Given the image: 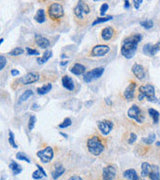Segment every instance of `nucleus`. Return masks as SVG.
<instances>
[{
	"label": "nucleus",
	"mask_w": 160,
	"mask_h": 180,
	"mask_svg": "<svg viewBox=\"0 0 160 180\" xmlns=\"http://www.w3.org/2000/svg\"><path fill=\"white\" fill-rule=\"evenodd\" d=\"M135 89H136V83L135 82H130L128 84V86L126 87V89L123 92V96L126 100L130 101L135 96Z\"/></svg>",
	"instance_id": "nucleus-14"
},
{
	"label": "nucleus",
	"mask_w": 160,
	"mask_h": 180,
	"mask_svg": "<svg viewBox=\"0 0 160 180\" xmlns=\"http://www.w3.org/2000/svg\"><path fill=\"white\" fill-rule=\"evenodd\" d=\"M155 140H156V135L154 134V133H150V134L148 135L147 137L142 138V141H143V142H144L145 144H148V145L152 144Z\"/></svg>",
	"instance_id": "nucleus-30"
},
{
	"label": "nucleus",
	"mask_w": 160,
	"mask_h": 180,
	"mask_svg": "<svg viewBox=\"0 0 160 180\" xmlns=\"http://www.w3.org/2000/svg\"><path fill=\"white\" fill-rule=\"evenodd\" d=\"M113 19V16L109 15V16H104V17H99V18H96L94 21L92 22V26H95L96 24H99V23H103V22H107L109 20H112Z\"/></svg>",
	"instance_id": "nucleus-28"
},
{
	"label": "nucleus",
	"mask_w": 160,
	"mask_h": 180,
	"mask_svg": "<svg viewBox=\"0 0 160 180\" xmlns=\"http://www.w3.org/2000/svg\"><path fill=\"white\" fill-rule=\"evenodd\" d=\"M43 177H45V176H44L39 170H35L34 172L32 173V178L35 179V180H41Z\"/></svg>",
	"instance_id": "nucleus-38"
},
{
	"label": "nucleus",
	"mask_w": 160,
	"mask_h": 180,
	"mask_svg": "<svg viewBox=\"0 0 160 180\" xmlns=\"http://www.w3.org/2000/svg\"><path fill=\"white\" fill-rule=\"evenodd\" d=\"M156 145H157V146H160V142H157V143H156Z\"/></svg>",
	"instance_id": "nucleus-54"
},
{
	"label": "nucleus",
	"mask_w": 160,
	"mask_h": 180,
	"mask_svg": "<svg viewBox=\"0 0 160 180\" xmlns=\"http://www.w3.org/2000/svg\"><path fill=\"white\" fill-rule=\"evenodd\" d=\"M89 13H90V7L84 1H78L77 5L74 7V15L79 20H84Z\"/></svg>",
	"instance_id": "nucleus-5"
},
{
	"label": "nucleus",
	"mask_w": 160,
	"mask_h": 180,
	"mask_svg": "<svg viewBox=\"0 0 160 180\" xmlns=\"http://www.w3.org/2000/svg\"><path fill=\"white\" fill-rule=\"evenodd\" d=\"M116 167L114 165H108L104 167L102 172V179L103 180H114L116 177Z\"/></svg>",
	"instance_id": "nucleus-11"
},
{
	"label": "nucleus",
	"mask_w": 160,
	"mask_h": 180,
	"mask_svg": "<svg viewBox=\"0 0 160 180\" xmlns=\"http://www.w3.org/2000/svg\"><path fill=\"white\" fill-rule=\"evenodd\" d=\"M68 180H83V179H82V177H80L79 175H72L71 177H69Z\"/></svg>",
	"instance_id": "nucleus-45"
},
{
	"label": "nucleus",
	"mask_w": 160,
	"mask_h": 180,
	"mask_svg": "<svg viewBox=\"0 0 160 180\" xmlns=\"http://www.w3.org/2000/svg\"><path fill=\"white\" fill-rule=\"evenodd\" d=\"M140 25H141L142 27H144L145 29H150L153 27L154 23H153L152 20H150V19H146V20L140 21Z\"/></svg>",
	"instance_id": "nucleus-31"
},
{
	"label": "nucleus",
	"mask_w": 160,
	"mask_h": 180,
	"mask_svg": "<svg viewBox=\"0 0 160 180\" xmlns=\"http://www.w3.org/2000/svg\"><path fill=\"white\" fill-rule=\"evenodd\" d=\"M6 63H7V60H6V58H5V56L1 55V56H0V70L4 69Z\"/></svg>",
	"instance_id": "nucleus-40"
},
{
	"label": "nucleus",
	"mask_w": 160,
	"mask_h": 180,
	"mask_svg": "<svg viewBox=\"0 0 160 180\" xmlns=\"http://www.w3.org/2000/svg\"><path fill=\"white\" fill-rule=\"evenodd\" d=\"M33 95V91L32 90H26L25 92H24L23 94L21 95L20 96V98H19V101H18V103H22L23 101H26L27 99H28L29 97H31Z\"/></svg>",
	"instance_id": "nucleus-29"
},
{
	"label": "nucleus",
	"mask_w": 160,
	"mask_h": 180,
	"mask_svg": "<svg viewBox=\"0 0 160 180\" xmlns=\"http://www.w3.org/2000/svg\"><path fill=\"white\" fill-rule=\"evenodd\" d=\"M148 177L150 180H160V170L158 166L152 165V169H151V172Z\"/></svg>",
	"instance_id": "nucleus-22"
},
{
	"label": "nucleus",
	"mask_w": 160,
	"mask_h": 180,
	"mask_svg": "<svg viewBox=\"0 0 160 180\" xmlns=\"http://www.w3.org/2000/svg\"><path fill=\"white\" fill-rule=\"evenodd\" d=\"M67 63H68L67 61H61L60 62V65H61V66H65V65H67Z\"/></svg>",
	"instance_id": "nucleus-50"
},
{
	"label": "nucleus",
	"mask_w": 160,
	"mask_h": 180,
	"mask_svg": "<svg viewBox=\"0 0 160 180\" xmlns=\"http://www.w3.org/2000/svg\"><path fill=\"white\" fill-rule=\"evenodd\" d=\"M141 3H143L142 0H138V1H134V7L136 8V9H139V6H140V4H141Z\"/></svg>",
	"instance_id": "nucleus-46"
},
{
	"label": "nucleus",
	"mask_w": 160,
	"mask_h": 180,
	"mask_svg": "<svg viewBox=\"0 0 160 180\" xmlns=\"http://www.w3.org/2000/svg\"><path fill=\"white\" fill-rule=\"evenodd\" d=\"M16 158L19 159V160H22V161H25L27 163H30V159L27 157V155L25 153H23V152H18V153L16 154Z\"/></svg>",
	"instance_id": "nucleus-34"
},
{
	"label": "nucleus",
	"mask_w": 160,
	"mask_h": 180,
	"mask_svg": "<svg viewBox=\"0 0 160 180\" xmlns=\"http://www.w3.org/2000/svg\"><path fill=\"white\" fill-rule=\"evenodd\" d=\"M129 6H130V3H129V1H127V0H126V1H124V7L127 9V8H129Z\"/></svg>",
	"instance_id": "nucleus-48"
},
{
	"label": "nucleus",
	"mask_w": 160,
	"mask_h": 180,
	"mask_svg": "<svg viewBox=\"0 0 160 180\" xmlns=\"http://www.w3.org/2000/svg\"><path fill=\"white\" fill-rule=\"evenodd\" d=\"M62 81V86L64 87L66 90L68 91H73L74 88H75V84H74L73 79L68 75H64L61 79Z\"/></svg>",
	"instance_id": "nucleus-18"
},
{
	"label": "nucleus",
	"mask_w": 160,
	"mask_h": 180,
	"mask_svg": "<svg viewBox=\"0 0 160 180\" xmlns=\"http://www.w3.org/2000/svg\"><path fill=\"white\" fill-rule=\"evenodd\" d=\"M69 70L74 75H84L86 73V67L81 63H75Z\"/></svg>",
	"instance_id": "nucleus-19"
},
{
	"label": "nucleus",
	"mask_w": 160,
	"mask_h": 180,
	"mask_svg": "<svg viewBox=\"0 0 160 180\" xmlns=\"http://www.w3.org/2000/svg\"><path fill=\"white\" fill-rule=\"evenodd\" d=\"M108 8H109V6H108V4L107 3H103L101 5V7H100V14H101V16H103L105 13L107 12V10H108Z\"/></svg>",
	"instance_id": "nucleus-42"
},
{
	"label": "nucleus",
	"mask_w": 160,
	"mask_h": 180,
	"mask_svg": "<svg viewBox=\"0 0 160 180\" xmlns=\"http://www.w3.org/2000/svg\"><path fill=\"white\" fill-rule=\"evenodd\" d=\"M86 145L88 151L94 156H99L105 149V145H104L102 138L97 135H93L88 138Z\"/></svg>",
	"instance_id": "nucleus-2"
},
{
	"label": "nucleus",
	"mask_w": 160,
	"mask_h": 180,
	"mask_svg": "<svg viewBox=\"0 0 160 180\" xmlns=\"http://www.w3.org/2000/svg\"><path fill=\"white\" fill-rule=\"evenodd\" d=\"M132 73L134 74V76L139 80H143L146 77V72L144 67L142 66L141 64L135 63L133 66H132Z\"/></svg>",
	"instance_id": "nucleus-13"
},
{
	"label": "nucleus",
	"mask_w": 160,
	"mask_h": 180,
	"mask_svg": "<svg viewBox=\"0 0 160 180\" xmlns=\"http://www.w3.org/2000/svg\"><path fill=\"white\" fill-rule=\"evenodd\" d=\"M9 168L12 170V172L14 175H17V174L22 172V167L15 161H11V163L9 164Z\"/></svg>",
	"instance_id": "nucleus-25"
},
{
	"label": "nucleus",
	"mask_w": 160,
	"mask_h": 180,
	"mask_svg": "<svg viewBox=\"0 0 160 180\" xmlns=\"http://www.w3.org/2000/svg\"><path fill=\"white\" fill-rule=\"evenodd\" d=\"M36 166H37L38 170H39V171H40V172H41V173H42V174H43V175H44V176H45V177H46V176H47V173H46V172H45V170H44V169H43L42 167H41V166H40L39 164H36Z\"/></svg>",
	"instance_id": "nucleus-44"
},
{
	"label": "nucleus",
	"mask_w": 160,
	"mask_h": 180,
	"mask_svg": "<svg viewBox=\"0 0 160 180\" xmlns=\"http://www.w3.org/2000/svg\"><path fill=\"white\" fill-rule=\"evenodd\" d=\"M34 20L36 21L37 23H44L46 20V16H45V11L43 9H39L37 11V13L34 16Z\"/></svg>",
	"instance_id": "nucleus-24"
},
{
	"label": "nucleus",
	"mask_w": 160,
	"mask_h": 180,
	"mask_svg": "<svg viewBox=\"0 0 160 180\" xmlns=\"http://www.w3.org/2000/svg\"><path fill=\"white\" fill-rule=\"evenodd\" d=\"M39 108V106H38L36 103H34V104H32V106H31V109H34V110H36V109H38Z\"/></svg>",
	"instance_id": "nucleus-49"
},
{
	"label": "nucleus",
	"mask_w": 160,
	"mask_h": 180,
	"mask_svg": "<svg viewBox=\"0 0 160 180\" xmlns=\"http://www.w3.org/2000/svg\"><path fill=\"white\" fill-rule=\"evenodd\" d=\"M8 140H9V143L10 145L13 147V148L17 149L18 148V145L16 144L15 142V139H14V134H13L12 131H9V138H8Z\"/></svg>",
	"instance_id": "nucleus-35"
},
{
	"label": "nucleus",
	"mask_w": 160,
	"mask_h": 180,
	"mask_svg": "<svg viewBox=\"0 0 160 180\" xmlns=\"http://www.w3.org/2000/svg\"><path fill=\"white\" fill-rule=\"evenodd\" d=\"M157 103H158V104H160V98L158 99V101H157Z\"/></svg>",
	"instance_id": "nucleus-55"
},
{
	"label": "nucleus",
	"mask_w": 160,
	"mask_h": 180,
	"mask_svg": "<svg viewBox=\"0 0 160 180\" xmlns=\"http://www.w3.org/2000/svg\"><path fill=\"white\" fill-rule=\"evenodd\" d=\"M148 113H149V115L151 116V118L153 119V122L154 124H157L159 121V118H160V114L157 110H155V109L153 108H149L148 109Z\"/></svg>",
	"instance_id": "nucleus-26"
},
{
	"label": "nucleus",
	"mask_w": 160,
	"mask_h": 180,
	"mask_svg": "<svg viewBox=\"0 0 160 180\" xmlns=\"http://www.w3.org/2000/svg\"><path fill=\"white\" fill-rule=\"evenodd\" d=\"M51 89H52V85L50 83H48V84L43 85L42 87H40V88H38L37 89V93L39 95H45V94H47Z\"/></svg>",
	"instance_id": "nucleus-27"
},
{
	"label": "nucleus",
	"mask_w": 160,
	"mask_h": 180,
	"mask_svg": "<svg viewBox=\"0 0 160 180\" xmlns=\"http://www.w3.org/2000/svg\"><path fill=\"white\" fill-rule=\"evenodd\" d=\"M159 50H160V42H157L156 44H154V45L151 46L150 52H149V56L156 55V54L159 52Z\"/></svg>",
	"instance_id": "nucleus-32"
},
{
	"label": "nucleus",
	"mask_w": 160,
	"mask_h": 180,
	"mask_svg": "<svg viewBox=\"0 0 160 180\" xmlns=\"http://www.w3.org/2000/svg\"><path fill=\"white\" fill-rule=\"evenodd\" d=\"M106 102H107V103H108V104H110V101H109V98H107V99H106Z\"/></svg>",
	"instance_id": "nucleus-53"
},
{
	"label": "nucleus",
	"mask_w": 160,
	"mask_h": 180,
	"mask_svg": "<svg viewBox=\"0 0 160 180\" xmlns=\"http://www.w3.org/2000/svg\"><path fill=\"white\" fill-rule=\"evenodd\" d=\"M64 172H65V168L63 167L62 164H60V163H57V164L54 165L53 169H52L51 176H52V178H53V180H57L60 176L64 174Z\"/></svg>",
	"instance_id": "nucleus-17"
},
{
	"label": "nucleus",
	"mask_w": 160,
	"mask_h": 180,
	"mask_svg": "<svg viewBox=\"0 0 160 180\" xmlns=\"http://www.w3.org/2000/svg\"><path fill=\"white\" fill-rule=\"evenodd\" d=\"M23 53H24V49L23 48L16 47L14 49H12V50H11L8 54L11 55V56H18V55H21V54H23Z\"/></svg>",
	"instance_id": "nucleus-33"
},
{
	"label": "nucleus",
	"mask_w": 160,
	"mask_h": 180,
	"mask_svg": "<svg viewBox=\"0 0 160 180\" xmlns=\"http://www.w3.org/2000/svg\"><path fill=\"white\" fill-rule=\"evenodd\" d=\"M60 134H61L63 137H65V138H68V136H67V134H65V133H63V132H60Z\"/></svg>",
	"instance_id": "nucleus-51"
},
{
	"label": "nucleus",
	"mask_w": 160,
	"mask_h": 180,
	"mask_svg": "<svg viewBox=\"0 0 160 180\" xmlns=\"http://www.w3.org/2000/svg\"><path fill=\"white\" fill-rule=\"evenodd\" d=\"M152 169V165L149 164L148 162H143L141 165V176L142 177H148Z\"/></svg>",
	"instance_id": "nucleus-21"
},
{
	"label": "nucleus",
	"mask_w": 160,
	"mask_h": 180,
	"mask_svg": "<svg viewBox=\"0 0 160 180\" xmlns=\"http://www.w3.org/2000/svg\"><path fill=\"white\" fill-rule=\"evenodd\" d=\"M110 51V47L106 44H99L93 46L91 49V56L93 57H102L105 56Z\"/></svg>",
	"instance_id": "nucleus-10"
},
{
	"label": "nucleus",
	"mask_w": 160,
	"mask_h": 180,
	"mask_svg": "<svg viewBox=\"0 0 160 180\" xmlns=\"http://www.w3.org/2000/svg\"><path fill=\"white\" fill-rule=\"evenodd\" d=\"M137 140V135L135 134V133L131 132L130 134H129V139H128V143L129 144H133L135 141Z\"/></svg>",
	"instance_id": "nucleus-41"
},
{
	"label": "nucleus",
	"mask_w": 160,
	"mask_h": 180,
	"mask_svg": "<svg viewBox=\"0 0 160 180\" xmlns=\"http://www.w3.org/2000/svg\"><path fill=\"white\" fill-rule=\"evenodd\" d=\"M35 44H36L38 47H40L41 49H46L50 46V41L47 39L46 37L42 36V35H35L34 38Z\"/></svg>",
	"instance_id": "nucleus-15"
},
{
	"label": "nucleus",
	"mask_w": 160,
	"mask_h": 180,
	"mask_svg": "<svg viewBox=\"0 0 160 180\" xmlns=\"http://www.w3.org/2000/svg\"><path fill=\"white\" fill-rule=\"evenodd\" d=\"M114 34H115L114 28L111 26H107L105 28L102 29L100 36H101V39L104 40V41H109V40L114 36Z\"/></svg>",
	"instance_id": "nucleus-16"
},
{
	"label": "nucleus",
	"mask_w": 160,
	"mask_h": 180,
	"mask_svg": "<svg viewBox=\"0 0 160 180\" xmlns=\"http://www.w3.org/2000/svg\"><path fill=\"white\" fill-rule=\"evenodd\" d=\"M98 129L100 130V132L103 135H108L110 132H111L112 128H113V123L110 120L104 119L101 120V121H98L97 123Z\"/></svg>",
	"instance_id": "nucleus-12"
},
{
	"label": "nucleus",
	"mask_w": 160,
	"mask_h": 180,
	"mask_svg": "<svg viewBox=\"0 0 160 180\" xmlns=\"http://www.w3.org/2000/svg\"><path fill=\"white\" fill-rule=\"evenodd\" d=\"M35 123H36V116L35 115H31L29 118V121H28V128L30 131H32L33 128L35 126Z\"/></svg>",
	"instance_id": "nucleus-36"
},
{
	"label": "nucleus",
	"mask_w": 160,
	"mask_h": 180,
	"mask_svg": "<svg viewBox=\"0 0 160 180\" xmlns=\"http://www.w3.org/2000/svg\"><path fill=\"white\" fill-rule=\"evenodd\" d=\"M71 124H72V121H71V119L70 118H65L61 122V123L58 125V127L59 128H67V127H69Z\"/></svg>",
	"instance_id": "nucleus-37"
},
{
	"label": "nucleus",
	"mask_w": 160,
	"mask_h": 180,
	"mask_svg": "<svg viewBox=\"0 0 160 180\" xmlns=\"http://www.w3.org/2000/svg\"><path fill=\"white\" fill-rule=\"evenodd\" d=\"M124 178H126L127 180H139V176L137 174L136 170L135 169H127L123 172Z\"/></svg>",
	"instance_id": "nucleus-20"
},
{
	"label": "nucleus",
	"mask_w": 160,
	"mask_h": 180,
	"mask_svg": "<svg viewBox=\"0 0 160 180\" xmlns=\"http://www.w3.org/2000/svg\"><path fill=\"white\" fill-rule=\"evenodd\" d=\"M48 15L50 19L54 21L61 19L64 16V8H63L62 4L58 3V2L51 3L48 7Z\"/></svg>",
	"instance_id": "nucleus-3"
},
{
	"label": "nucleus",
	"mask_w": 160,
	"mask_h": 180,
	"mask_svg": "<svg viewBox=\"0 0 160 180\" xmlns=\"http://www.w3.org/2000/svg\"><path fill=\"white\" fill-rule=\"evenodd\" d=\"M40 79L39 73L37 72H28L27 74H25L23 77L18 79V83L22 84V85H28V84H32L37 82Z\"/></svg>",
	"instance_id": "nucleus-9"
},
{
	"label": "nucleus",
	"mask_w": 160,
	"mask_h": 180,
	"mask_svg": "<svg viewBox=\"0 0 160 180\" xmlns=\"http://www.w3.org/2000/svg\"><path fill=\"white\" fill-rule=\"evenodd\" d=\"M141 40H142V36L141 34L139 33L126 37L122 41V44H121V49H120L121 55L125 57L126 59H131L132 57L135 55V53H136L137 48H138V44Z\"/></svg>",
	"instance_id": "nucleus-1"
},
{
	"label": "nucleus",
	"mask_w": 160,
	"mask_h": 180,
	"mask_svg": "<svg viewBox=\"0 0 160 180\" xmlns=\"http://www.w3.org/2000/svg\"><path fill=\"white\" fill-rule=\"evenodd\" d=\"M52 57V51L51 50H46L45 52L43 53L42 57H40V58H37V63L38 64H44L45 62H47L49 59H50Z\"/></svg>",
	"instance_id": "nucleus-23"
},
{
	"label": "nucleus",
	"mask_w": 160,
	"mask_h": 180,
	"mask_svg": "<svg viewBox=\"0 0 160 180\" xmlns=\"http://www.w3.org/2000/svg\"><path fill=\"white\" fill-rule=\"evenodd\" d=\"M151 46H152V44H151V43H147L146 45L143 46V52H144L146 55H149Z\"/></svg>",
	"instance_id": "nucleus-43"
},
{
	"label": "nucleus",
	"mask_w": 160,
	"mask_h": 180,
	"mask_svg": "<svg viewBox=\"0 0 160 180\" xmlns=\"http://www.w3.org/2000/svg\"><path fill=\"white\" fill-rule=\"evenodd\" d=\"M11 75H12V76H18L19 75V71L17 69H12V70H11Z\"/></svg>",
	"instance_id": "nucleus-47"
},
{
	"label": "nucleus",
	"mask_w": 160,
	"mask_h": 180,
	"mask_svg": "<svg viewBox=\"0 0 160 180\" xmlns=\"http://www.w3.org/2000/svg\"><path fill=\"white\" fill-rule=\"evenodd\" d=\"M25 50H26V52H27L28 55H36V56H38L40 54V52H38V50H36V49H32V48L27 47Z\"/></svg>",
	"instance_id": "nucleus-39"
},
{
	"label": "nucleus",
	"mask_w": 160,
	"mask_h": 180,
	"mask_svg": "<svg viewBox=\"0 0 160 180\" xmlns=\"http://www.w3.org/2000/svg\"><path fill=\"white\" fill-rule=\"evenodd\" d=\"M3 41H4V39L3 38H1V39H0V43H3Z\"/></svg>",
	"instance_id": "nucleus-52"
},
{
	"label": "nucleus",
	"mask_w": 160,
	"mask_h": 180,
	"mask_svg": "<svg viewBox=\"0 0 160 180\" xmlns=\"http://www.w3.org/2000/svg\"><path fill=\"white\" fill-rule=\"evenodd\" d=\"M127 115H128L129 118L135 120V121L139 124H141L143 122V120H144V116H143L141 109H140L139 106L136 105V104L132 105L131 107L128 109Z\"/></svg>",
	"instance_id": "nucleus-6"
},
{
	"label": "nucleus",
	"mask_w": 160,
	"mask_h": 180,
	"mask_svg": "<svg viewBox=\"0 0 160 180\" xmlns=\"http://www.w3.org/2000/svg\"><path fill=\"white\" fill-rule=\"evenodd\" d=\"M37 157L41 160V162L49 163L54 157L53 148L50 146H47L42 150H39V151L37 152Z\"/></svg>",
	"instance_id": "nucleus-8"
},
{
	"label": "nucleus",
	"mask_w": 160,
	"mask_h": 180,
	"mask_svg": "<svg viewBox=\"0 0 160 180\" xmlns=\"http://www.w3.org/2000/svg\"><path fill=\"white\" fill-rule=\"evenodd\" d=\"M139 94H141L143 97L146 98L150 102H157V98L155 95V88L151 84H146L139 87Z\"/></svg>",
	"instance_id": "nucleus-4"
},
{
	"label": "nucleus",
	"mask_w": 160,
	"mask_h": 180,
	"mask_svg": "<svg viewBox=\"0 0 160 180\" xmlns=\"http://www.w3.org/2000/svg\"><path fill=\"white\" fill-rule=\"evenodd\" d=\"M103 73H104V67L94 68V69L89 70L88 72L85 73L83 75V80H84V82H86V83L92 82L93 80H96V79L100 78Z\"/></svg>",
	"instance_id": "nucleus-7"
}]
</instances>
